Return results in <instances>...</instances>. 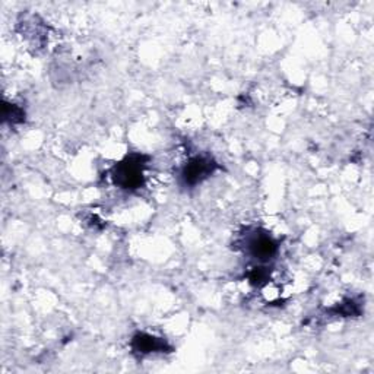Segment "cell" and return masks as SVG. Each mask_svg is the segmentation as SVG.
I'll return each instance as SVG.
<instances>
[{
  "label": "cell",
  "mask_w": 374,
  "mask_h": 374,
  "mask_svg": "<svg viewBox=\"0 0 374 374\" xmlns=\"http://www.w3.org/2000/svg\"><path fill=\"white\" fill-rule=\"evenodd\" d=\"M145 167H147V157L133 154L120 161L113 169L114 183L124 191H138L145 181Z\"/></svg>",
  "instance_id": "6da1fadb"
},
{
  "label": "cell",
  "mask_w": 374,
  "mask_h": 374,
  "mask_svg": "<svg viewBox=\"0 0 374 374\" xmlns=\"http://www.w3.org/2000/svg\"><path fill=\"white\" fill-rule=\"evenodd\" d=\"M217 162L211 157H195L181 170V181L186 186H196L217 170Z\"/></svg>",
  "instance_id": "7a4b0ae2"
},
{
  "label": "cell",
  "mask_w": 374,
  "mask_h": 374,
  "mask_svg": "<svg viewBox=\"0 0 374 374\" xmlns=\"http://www.w3.org/2000/svg\"><path fill=\"white\" fill-rule=\"evenodd\" d=\"M247 248L251 255L259 260L272 259L278 252V243L269 234L255 233L247 241Z\"/></svg>",
  "instance_id": "3957f363"
},
{
  "label": "cell",
  "mask_w": 374,
  "mask_h": 374,
  "mask_svg": "<svg viewBox=\"0 0 374 374\" xmlns=\"http://www.w3.org/2000/svg\"><path fill=\"white\" fill-rule=\"evenodd\" d=\"M132 348L139 352V354H152V352H170V345L161 338L148 335V334H138L132 339Z\"/></svg>",
  "instance_id": "277c9868"
},
{
  "label": "cell",
  "mask_w": 374,
  "mask_h": 374,
  "mask_svg": "<svg viewBox=\"0 0 374 374\" xmlns=\"http://www.w3.org/2000/svg\"><path fill=\"white\" fill-rule=\"evenodd\" d=\"M25 114H24V111L23 110H20L19 107H16V106H13V104H11V106H9V104H6V106H5V119L6 120H11L12 123H18V121H23Z\"/></svg>",
  "instance_id": "5b68a950"
},
{
  "label": "cell",
  "mask_w": 374,
  "mask_h": 374,
  "mask_svg": "<svg viewBox=\"0 0 374 374\" xmlns=\"http://www.w3.org/2000/svg\"><path fill=\"white\" fill-rule=\"evenodd\" d=\"M248 279L255 285H262L267 279V272L265 271V267H255L253 271L248 274Z\"/></svg>",
  "instance_id": "8992f818"
}]
</instances>
